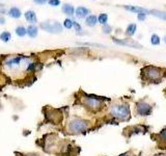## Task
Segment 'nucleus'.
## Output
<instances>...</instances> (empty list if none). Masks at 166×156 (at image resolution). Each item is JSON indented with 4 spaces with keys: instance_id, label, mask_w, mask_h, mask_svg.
<instances>
[{
    "instance_id": "obj_2",
    "label": "nucleus",
    "mask_w": 166,
    "mask_h": 156,
    "mask_svg": "<svg viewBox=\"0 0 166 156\" xmlns=\"http://www.w3.org/2000/svg\"><path fill=\"white\" fill-rule=\"evenodd\" d=\"M79 93L81 94V96H79L77 98L78 104L83 106L86 110L94 114H101L108 106L107 102H110L112 100L111 98H107V97L96 96V95H87V94L83 93L82 91H80Z\"/></svg>"
},
{
    "instance_id": "obj_5",
    "label": "nucleus",
    "mask_w": 166,
    "mask_h": 156,
    "mask_svg": "<svg viewBox=\"0 0 166 156\" xmlns=\"http://www.w3.org/2000/svg\"><path fill=\"white\" fill-rule=\"evenodd\" d=\"M155 106L156 104L153 100H151L148 97H144L136 101L133 111L137 117H148L153 114Z\"/></svg>"
},
{
    "instance_id": "obj_12",
    "label": "nucleus",
    "mask_w": 166,
    "mask_h": 156,
    "mask_svg": "<svg viewBox=\"0 0 166 156\" xmlns=\"http://www.w3.org/2000/svg\"><path fill=\"white\" fill-rule=\"evenodd\" d=\"M37 27L34 26V25H29V26L27 27V29H26V31H27V34L30 38H35L36 36H37V33H39V31H37Z\"/></svg>"
},
{
    "instance_id": "obj_13",
    "label": "nucleus",
    "mask_w": 166,
    "mask_h": 156,
    "mask_svg": "<svg viewBox=\"0 0 166 156\" xmlns=\"http://www.w3.org/2000/svg\"><path fill=\"white\" fill-rule=\"evenodd\" d=\"M9 15L12 17V18L18 19L21 17V11L18 9V7H12V9L9 11Z\"/></svg>"
},
{
    "instance_id": "obj_15",
    "label": "nucleus",
    "mask_w": 166,
    "mask_h": 156,
    "mask_svg": "<svg viewBox=\"0 0 166 156\" xmlns=\"http://www.w3.org/2000/svg\"><path fill=\"white\" fill-rule=\"evenodd\" d=\"M25 19H26L27 21L31 22V23H34V22H36L35 13L33 12V11H28V12H26V13H25Z\"/></svg>"
},
{
    "instance_id": "obj_16",
    "label": "nucleus",
    "mask_w": 166,
    "mask_h": 156,
    "mask_svg": "<svg viewBox=\"0 0 166 156\" xmlns=\"http://www.w3.org/2000/svg\"><path fill=\"white\" fill-rule=\"evenodd\" d=\"M150 14L154 15L155 17L157 18H160L162 20H165L166 21V13L165 12H161V11H158V9H152L150 11Z\"/></svg>"
},
{
    "instance_id": "obj_33",
    "label": "nucleus",
    "mask_w": 166,
    "mask_h": 156,
    "mask_svg": "<svg viewBox=\"0 0 166 156\" xmlns=\"http://www.w3.org/2000/svg\"><path fill=\"white\" fill-rule=\"evenodd\" d=\"M163 41H164V43H165V44H166V36L163 38Z\"/></svg>"
},
{
    "instance_id": "obj_31",
    "label": "nucleus",
    "mask_w": 166,
    "mask_h": 156,
    "mask_svg": "<svg viewBox=\"0 0 166 156\" xmlns=\"http://www.w3.org/2000/svg\"><path fill=\"white\" fill-rule=\"evenodd\" d=\"M5 23V19L3 17H0V24H4Z\"/></svg>"
},
{
    "instance_id": "obj_35",
    "label": "nucleus",
    "mask_w": 166,
    "mask_h": 156,
    "mask_svg": "<svg viewBox=\"0 0 166 156\" xmlns=\"http://www.w3.org/2000/svg\"><path fill=\"white\" fill-rule=\"evenodd\" d=\"M165 96H166V91H165Z\"/></svg>"
},
{
    "instance_id": "obj_25",
    "label": "nucleus",
    "mask_w": 166,
    "mask_h": 156,
    "mask_svg": "<svg viewBox=\"0 0 166 156\" xmlns=\"http://www.w3.org/2000/svg\"><path fill=\"white\" fill-rule=\"evenodd\" d=\"M111 26H109V25L105 24V25H103V32L104 33H110L111 32Z\"/></svg>"
},
{
    "instance_id": "obj_23",
    "label": "nucleus",
    "mask_w": 166,
    "mask_h": 156,
    "mask_svg": "<svg viewBox=\"0 0 166 156\" xmlns=\"http://www.w3.org/2000/svg\"><path fill=\"white\" fill-rule=\"evenodd\" d=\"M118 156H137V154L135 153V151L133 150V149H131V150L127 151V152H125V153L119 154Z\"/></svg>"
},
{
    "instance_id": "obj_26",
    "label": "nucleus",
    "mask_w": 166,
    "mask_h": 156,
    "mask_svg": "<svg viewBox=\"0 0 166 156\" xmlns=\"http://www.w3.org/2000/svg\"><path fill=\"white\" fill-rule=\"evenodd\" d=\"M48 2L51 6H58L60 4V1H59V0H49Z\"/></svg>"
},
{
    "instance_id": "obj_7",
    "label": "nucleus",
    "mask_w": 166,
    "mask_h": 156,
    "mask_svg": "<svg viewBox=\"0 0 166 156\" xmlns=\"http://www.w3.org/2000/svg\"><path fill=\"white\" fill-rule=\"evenodd\" d=\"M151 139L155 141L157 149L166 151V126L163 127L159 132L151 133Z\"/></svg>"
},
{
    "instance_id": "obj_3",
    "label": "nucleus",
    "mask_w": 166,
    "mask_h": 156,
    "mask_svg": "<svg viewBox=\"0 0 166 156\" xmlns=\"http://www.w3.org/2000/svg\"><path fill=\"white\" fill-rule=\"evenodd\" d=\"M165 76L166 69L153 65L142 67L140 70V79L142 81V85L159 84L163 81Z\"/></svg>"
},
{
    "instance_id": "obj_24",
    "label": "nucleus",
    "mask_w": 166,
    "mask_h": 156,
    "mask_svg": "<svg viewBox=\"0 0 166 156\" xmlns=\"http://www.w3.org/2000/svg\"><path fill=\"white\" fill-rule=\"evenodd\" d=\"M64 26L66 27V28H68V29L72 28L73 27V21L72 20H70V19H66V20H64Z\"/></svg>"
},
{
    "instance_id": "obj_30",
    "label": "nucleus",
    "mask_w": 166,
    "mask_h": 156,
    "mask_svg": "<svg viewBox=\"0 0 166 156\" xmlns=\"http://www.w3.org/2000/svg\"><path fill=\"white\" fill-rule=\"evenodd\" d=\"M4 13H5V9H4V6L0 3V15H1V14H4Z\"/></svg>"
},
{
    "instance_id": "obj_11",
    "label": "nucleus",
    "mask_w": 166,
    "mask_h": 156,
    "mask_svg": "<svg viewBox=\"0 0 166 156\" xmlns=\"http://www.w3.org/2000/svg\"><path fill=\"white\" fill-rule=\"evenodd\" d=\"M88 14H89V11L86 7H84V6H79L78 9H76V16H77V18H85Z\"/></svg>"
},
{
    "instance_id": "obj_1",
    "label": "nucleus",
    "mask_w": 166,
    "mask_h": 156,
    "mask_svg": "<svg viewBox=\"0 0 166 156\" xmlns=\"http://www.w3.org/2000/svg\"><path fill=\"white\" fill-rule=\"evenodd\" d=\"M99 121L102 124H119L121 122H130L131 108L130 99L119 97L110 101V104L101 112Z\"/></svg>"
},
{
    "instance_id": "obj_21",
    "label": "nucleus",
    "mask_w": 166,
    "mask_h": 156,
    "mask_svg": "<svg viewBox=\"0 0 166 156\" xmlns=\"http://www.w3.org/2000/svg\"><path fill=\"white\" fill-rule=\"evenodd\" d=\"M98 21L102 25H105L107 23V21H108V16H107V14H101L99 16V18H98Z\"/></svg>"
},
{
    "instance_id": "obj_22",
    "label": "nucleus",
    "mask_w": 166,
    "mask_h": 156,
    "mask_svg": "<svg viewBox=\"0 0 166 156\" xmlns=\"http://www.w3.org/2000/svg\"><path fill=\"white\" fill-rule=\"evenodd\" d=\"M151 43H152V45H155V46H157L160 44V38H159V36L158 34H153L151 38Z\"/></svg>"
},
{
    "instance_id": "obj_8",
    "label": "nucleus",
    "mask_w": 166,
    "mask_h": 156,
    "mask_svg": "<svg viewBox=\"0 0 166 156\" xmlns=\"http://www.w3.org/2000/svg\"><path fill=\"white\" fill-rule=\"evenodd\" d=\"M41 28L51 33H59L62 31V26L57 21H46L41 23Z\"/></svg>"
},
{
    "instance_id": "obj_4",
    "label": "nucleus",
    "mask_w": 166,
    "mask_h": 156,
    "mask_svg": "<svg viewBox=\"0 0 166 156\" xmlns=\"http://www.w3.org/2000/svg\"><path fill=\"white\" fill-rule=\"evenodd\" d=\"M94 124L91 120L81 118L79 116H73L70 118L66 126V133L72 135L83 134L85 132L94 129Z\"/></svg>"
},
{
    "instance_id": "obj_32",
    "label": "nucleus",
    "mask_w": 166,
    "mask_h": 156,
    "mask_svg": "<svg viewBox=\"0 0 166 156\" xmlns=\"http://www.w3.org/2000/svg\"><path fill=\"white\" fill-rule=\"evenodd\" d=\"M153 156H166V153H160V154H155Z\"/></svg>"
},
{
    "instance_id": "obj_9",
    "label": "nucleus",
    "mask_w": 166,
    "mask_h": 156,
    "mask_svg": "<svg viewBox=\"0 0 166 156\" xmlns=\"http://www.w3.org/2000/svg\"><path fill=\"white\" fill-rule=\"evenodd\" d=\"M113 42L118 44V45H123V46H128V47H131V48H139L141 49L142 46L139 44L138 42H136L134 40H128V39H124V40H119V39H113Z\"/></svg>"
},
{
    "instance_id": "obj_28",
    "label": "nucleus",
    "mask_w": 166,
    "mask_h": 156,
    "mask_svg": "<svg viewBox=\"0 0 166 156\" xmlns=\"http://www.w3.org/2000/svg\"><path fill=\"white\" fill-rule=\"evenodd\" d=\"M145 14H138V15H137V19H138L139 21H143V20H144L145 19Z\"/></svg>"
},
{
    "instance_id": "obj_20",
    "label": "nucleus",
    "mask_w": 166,
    "mask_h": 156,
    "mask_svg": "<svg viewBox=\"0 0 166 156\" xmlns=\"http://www.w3.org/2000/svg\"><path fill=\"white\" fill-rule=\"evenodd\" d=\"M136 24H130L129 26L127 27V34L128 36H132L134 33H135V31H136Z\"/></svg>"
},
{
    "instance_id": "obj_34",
    "label": "nucleus",
    "mask_w": 166,
    "mask_h": 156,
    "mask_svg": "<svg viewBox=\"0 0 166 156\" xmlns=\"http://www.w3.org/2000/svg\"><path fill=\"white\" fill-rule=\"evenodd\" d=\"M28 156H39V155H28Z\"/></svg>"
},
{
    "instance_id": "obj_19",
    "label": "nucleus",
    "mask_w": 166,
    "mask_h": 156,
    "mask_svg": "<svg viewBox=\"0 0 166 156\" xmlns=\"http://www.w3.org/2000/svg\"><path fill=\"white\" fill-rule=\"evenodd\" d=\"M16 33H17V36H24L26 33H27V31H26V28L23 26H18L17 28H16Z\"/></svg>"
},
{
    "instance_id": "obj_14",
    "label": "nucleus",
    "mask_w": 166,
    "mask_h": 156,
    "mask_svg": "<svg viewBox=\"0 0 166 156\" xmlns=\"http://www.w3.org/2000/svg\"><path fill=\"white\" fill-rule=\"evenodd\" d=\"M62 12L68 16H72L73 14H74V12H75V9H74V6L73 5L66 3V4H64V6H62Z\"/></svg>"
},
{
    "instance_id": "obj_18",
    "label": "nucleus",
    "mask_w": 166,
    "mask_h": 156,
    "mask_svg": "<svg viewBox=\"0 0 166 156\" xmlns=\"http://www.w3.org/2000/svg\"><path fill=\"white\" fill-rule=\"evenodd\" d=\"M10 38H12V34H10V32H9V31H3V32L0 34V40L3 41L4 43L9 42V40H10Z\"/></svg>"
},
{
    "instance_id": "obj_17",
    "label": "nucleus",
    "mask_w": 166,
    "mask_h": 156,
    "mask_svg": "<svg viewBox=\"0 0 166 156\" xmlns=\"http://www.w3.org/2000/svg\"><path fill=\"white\" fill-rule=\"evenodd\" d=\"M97 21H98L97 16L91 15V16H88L87 18H86V20H85V23H86V25H87V26H94V25H96V23H97Z\"/></svg>"
},
{
    "instance_id": "obj_29",
    "label": "nucleus",
    "mask_w": 166,
    "mask_h": 156,
    "mask_svg": "<svg viewBox=\"0 0 166 156\" xmlns=\"http://www.w3.org/2000/svg\"><path fill=\"white\" fill-rule=\"evenodd\" d=\"M35 3H37V4H44V3H46L48 0H33Z\"/></svg>"
},
{
    "instance_id": "obj_27",
    "label": "nucleus",
    "mask_w": 166,
    "mask_h": 156,
    "mask_svg": "<svg viewBox=\"0 0 166 156\" xmlns=\"http://www.w3.org/2000/svg\"><path fill=\"white\" fill-rule=\"evenodd\" d=\"M73 26L75 27V29H76V31H81V26L77 23V22H74L73 21Z\"/></svg>"
},
{
    "instance_id": "obj_6",
    "label": "nucleus",
    "mask_w": 166,
    "mask_h": 156,
    "mask_svg": "<svg viewBox=\"0 0 166 156\" xmlns=\"http://www.w3.org/2000/svg\"><path fill=\"white\" fill-rule=\"evenodd\" d=\"M150 130H151V126H148V125L143 123H138V124H134V125H130V126L125 127L124 129H123V131H121V135L126 139H130L134 135L146 134Z\"/></svg>"
},
{
    "instance_id": "obj_10",
    "label": "nucleus",
    "mask_w": 166,
    "mask_h": 156,
    "mask_svg": "<svg viewBox=\"0 0 166 156\" xmlns=\"http://www.w3.org/2000/svg\"><path fill=\"white\" fill-rule=\"evenodd\" d=\"M125 9L130 11V12H134L137 13V14H150V11L143 9V7H139V6H133V5H125Z\"/></svg>"
}]
</instances>
